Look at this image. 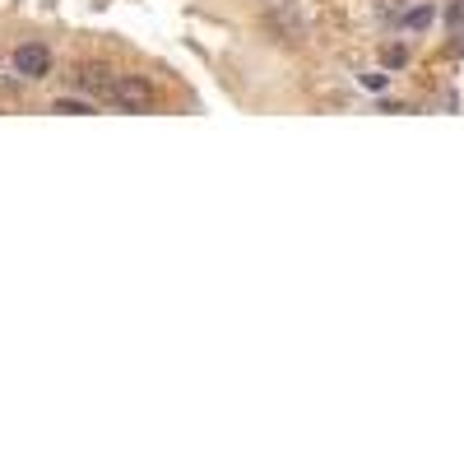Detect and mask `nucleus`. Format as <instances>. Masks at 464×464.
Listing matches in <instances>:
<instances>
[{
    "mask_svg": "<svg viewBox=\"0 0 464 464\" xmlns=\"http://www.w3.org/2000/svg\"><path fill=\"white\" fill-rule=\"evenodd\" d=\"M381 61H385V65H391V70H400V65L409 61V47H404V43H391V47H385V52H381Z\"/></svg>",
    "mask_w": 464,
    "mask_h": 464,
    "instance_id": "5",
    "label": "nucleus"
},
{
    "mask_svg": "<svg viewBox=\"0 0 464 464\" xmlns=\"http://www.w3.org/2000/svg\"><path fill=\"white\" fill-rule=\"evenodd\" d=\"M56 111H65V116H89L93 107H89V102H80V98H61V102H56Z\"/></svg>",
    "mask_w": 464,
    "mask_h": 464,
    "instance_id": "6",
    "label": "nucleus"
},
{
    "mask_svg": "<svg viewBox=\"0 0 464 464\" xmlns=\"http://www.w3.org/2000/svg\"><path fill=\"white\" fill-rule=\"evenodd\" d=\"M432 5H413V10H404V19H400V28H409V33H422V28H428L432 24Z\"/></svg>",
    "mask_w": 464,
    "mask_h": 464,
    "instance_id": "3",
    "label": "nucleus"
},
{
    "mask_svg": "<svg viewBox=\"0 0 464 464\" xmlns=\"http://www.w3.org/2000/svg\"><path fill=\"white\" fill-rule=\"evenodd\" d=\"M74 80H80V89H89V93H107V70H93V65H84L80 74H74Z\"/></svg>",
    "mask_w": 464,
    "mask_h": 464,
    "instance_id": "4",
    "label": "nucleus"
},
{
    "mask_svg": "<svg viewBox=\"0 0 464 464\" xmlns=\"http://www.w3.org/2000/svg\"><path fill=\"white\" fill-rule=\"evenodd\" d=\"M47 70H52V52L43 43L14 47V74H24V80H47Z\"/></svg>",
    "mask_w": 464,
    "mask_h": 464,
    "instance_id": "2",
    "label": "nucleus"
},
{
    "mask_svg": "<svg viewBox=\"0 0 464 464\" xmlns=\"http://www.w3.org/2000/svg\"><path fill=\"white\" fill-rule=\"evenodd\" d=\"M107 98L116 107H126V111H149L153 107V84L140 80V74H116V80L107 84Z\"/></svg>",
    "mask_w": 464,
    "mask_h": 464,
    "instance_id": "1",
    "label": "nucleus"
}]
</instances>
